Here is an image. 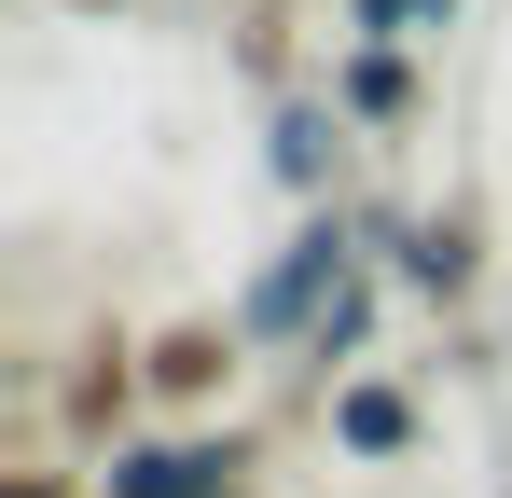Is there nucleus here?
Masks as SVG:
<instances>
[{
    "instance_id": "1a4fd4ad",
    "label": "nucleus",
    "mask_w": 512,
    "mask_h": 498,
    "mask_svg": "<svg viewBox=\"0 0 512 498\" xmlns=\"http://www.w3.org/2000/svg\"><path fill=\"white\" fill-rule=\"evenodd\" d=\"M360 346H374V263H360V277H346L333 305H319V332H305V360H319V374H346Z\"/></svg>"
},
{
    "instance_id": "7ed1b4c3",
    "label": "nucleus",
    "mask_w": 512,
    "mask_h": 498,
    "mask_svg": "<svg viewBox=\"0 0 512 498\" xmlns=\"http://www.w3.org/2000/svg\"><path fill=\"white\" fill-rule=\"evenodd\" d=\"M374 249H388V263L416 277L429 305H457V291L485 277V222H471V208H429V222H374Z\"/></svg>"
},
{
    "instance_id": "9b49d317",
    "label": "nucleus",
    "mask_w": 512,
    "mask_h": 498,
    "mask_svg": "<svg viewBox=\"0 0 512 498\" xmlns=\"http://www.w3.org/2000/svg\"><path fill=\"white\" fill-rule=\"evenodd\" d=\"M14 498H70V485H56V471H14Z\"/></svg>"
},
{
    "instance_id": "423d86ee",
    "label": "nucleus",
    "mask_w": 512,
    "mask_h": 498,
    "mask_svg": "<svg viewBox=\"0 0 512 498\" xmlns=\"http://www.w3.org/2000/svg\"><path fill=\"white\" fill-rule=\"evenodd\" d=\"M333 97H346V111H360V125H402V111H416V56L360 28V42H346V56H333Z\"/></svg>"
},
{
    "instance_id": "20e7f679",
    "label": "nucleus",
    "mask_w": 512,
    "mask_h": 498,
    "mask_svg": "<svg viewBox=\"0 0 512 498\" xmlns=\"http://www.w3.org/2000/svg\"><path fill=\"white\" fill-rule=\"evenodd\" d=\"M346 97H277V125H263V166L291 180V194H333V166H346Z\"/></svg>"
},
{
    "instance_id": "f257e3e1",
    "label": "nucleus",
    "mask_w": 512,
    "mask_h": 498,
    "mask_svg": "<svg viewBox=\"0 0 512 498\" xmlns=\"http://www.w3.org/2000/svg\"><path fill=\"white\" fill-rule=\"evenodd\" d=\"M360 263H374V222H346L333 194H305V222H291V236H277V263L250 277L236 332H250V346H305V332H319V305H333Z\"/></svg>"
},
{
    "instance_id": "6e6552de",
    "label": "nucleus",
    "mask_w": 512,
    "mask_h": 498,
    "mask_svg": "<svg viewBox=\"0 0 512 498\" xmlns=\"http://www.w3.org/2000/svg\"><path fill=\"white\" fill-rule=\"evenodd\" d=\"M139 388H153V360H139V346H84V374H70V429H125Z\"/></svg>"
},
{
    "instance_id": "9d476101",
    "label": "nucleus",
    "mask_w": 512,
    "mask_h": 498,
    "mask_svg": "<svg viewBox=\"0 0 512 498\" xmlns=\"http://www.w3.org/2000/svg\"><path fill=\"white\" fill-rule=\"evenodd\" d=\"M346 28H374V42H443L457 0H346Z\"/></svg>"
},
{
    "instance_id": "f8f14e48",
    "label": "nucleus",
    "mask_w": 512,
    "mask_h": 498,
    "mask_svg": "<svg viewBox=\"0 0 512 498\" xmlns=\"http://www.w3.org/2000/svg\"><path fill=\"white\" fill-rule=\"evenodd\" d=\"M84 14H111V0H84Z\"/></svg>"
},
{
    "instance_id": "0eeeda50",
    "label": "nucleus",
    "mask_w": 512,
    "mask_h": 498,
    "mask_svg": "<svg viewBox=\"0 0 512 498\" xmlns=\"http://www.w3.org/2000/svg\"><path fill=\"white\" fill-rule=\"evenodd\" d=\"M333 443L346 457H402V443H416V402H402L388 374H346L333 388Z\"/></svg>"
},
{
    "instance_id": "39448f33",
    "label": "nucleus",
    "mask_w": 512,
    "mask_h": 498,
    "mask_svg": "<svg viewBox=\"0 0 512 498\" xmlns=\"http://www.w3.org/2000/svg\"><path fill=\"white\" fill-rule=\"evenodd\" d=\"M236 346H250V332H222V319H180L167 346H139V360H153V388H167V402H222V388H236Z\"/></svg>"
},
{
    "instance_id": "f03ea898",
    "label": "nucleus",
    "mask_w": 512,
    "mask_h": 498,
    "mask_svg": "<svg viewBox=\"0 0 512 498\" xmlns=\"http://www.w3.org/2000/svg\"><path fill=\"white\" fill-rule=\"evenodd\" d=\"M250 485V443L236 429H194V443H111L97 498H236Z\"/></svg>"
}]
</instances>
